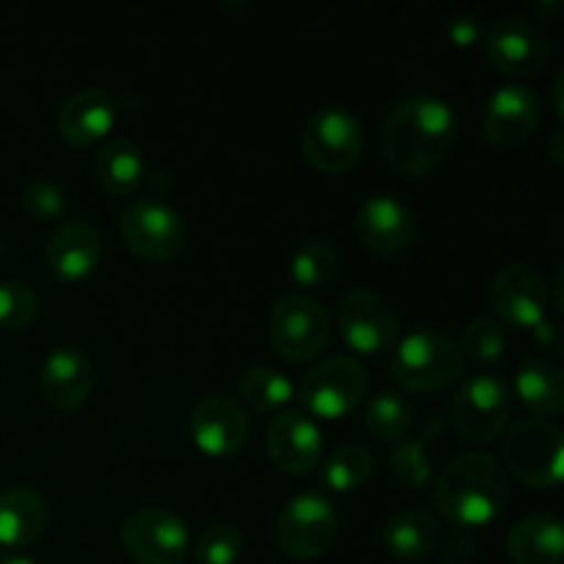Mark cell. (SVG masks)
<instances>
[{"label":"cell","instance_id":"obj_6","mask_svg":"<svg viewBox=\"0 0 564 564\" xmlns=\"http://www.w3.org/2000/svg\"><path fill=\"white\" fill-rule=\"evenodd\" d=\"M270 339L286 361H312L330 341L328 308L317 297L303 295V292L279 297L270 317Z\"/></svg>","mask_w":564,"mask_h":564},{"label":"cell","instance_id":"obj_10","mask_svg":"<svg viewBox=\"0 0 564 564\" xmlns=\"http://www.w3.org/2000/svg\"><path fill=\"white\" fill-rule=\"evenodd\" d=\"M336 538V510L323 494H301L284 505L275 521V543L290 560H317Z\"/></svg>","mask_w":564,"mask_h":564},{"label":"cell","instance_id":"obj_36","mask_svg":"<svg viewBox=\"0 0 564 564\" xmlns=\"http://www.w3.org/2000/svg\"><path fill=\"white\" fill-rule=\"evenodd\" d=\"M446 36L457 47H474V44L482 39V25H479V17L474 14H455L446 22Z\"/></svg>","mask_w":564,"mask_h":564},{"label":"cell","instance_id":"obj_38","mask_svg":"<svg viewBox=\"0 0 564 564\" xmlns=\"http://www.w3.org/2000/svg\"><path fill=\"white\" fill-rule=\"evenodd\" d=\"M560 94H562V72H560V75H556V80H554V113H556V119H562V99H560Z\"/></svg>","mask_w":564,"mask_h":564},{"label":"cell","instance_id":"obj_37","mask_svg":"<svg viewBox=\"0 0 564 564\" xmlns=\"http://www.w3.org/2000/svg\"><path fill=\"white\" fill-rule=\"evenodd\" d=\"M534 341H538L540 352H543V361L545 358H562V330H560V323L556 319H549L545 317L543 323L534 325Z\"/></svg>","mask_w":564,"mask_h":564},{"label":"cell","instance_id":"obj_14","mask_svg":"<svg viewBox=\"0 0 564 564\" xmlns=\"http://www.w3.org/2000/svg\"><path fill=\"white\" fill-rule=\"evenodd\" d=\"M339 330L345 345L361 356H380L397 339V317L372 290H352L339 303Z\"/></svg>","mask_w":564,"mask_h":564},{"label":"cell","instance_id":"obj_19","mask_svg":"<svg viewBox=\"0 0 564 564\" xmlns=\"http://www.w3.org/2000/svg\"><path fill=\"white\" fill-rule=\"evenodd\" d=\"M47 270L53 279L66 281H83L97 270L99 259H102V237H99L97 226L88 220H69L55 229V235L47 242Z\"/></svg>","mask_w":564,"mask_h":564},{"label":"cell","instance_id":"obj_1","mask_svg":"<svg viewBox=\"0 0 564 564\" xmlns=\"http://www.w3.org/2000/svg\"><path fill=\"white\" fill-rule=\"evenodd\" d=\"M457 141V116L449 102L413 94L389 110L380 132L383 158L397 174L422 180L433 174Z\"/></svg>","mask_w":564,"mask_h":564},{"label":"cell","instance_id":"obj_3","mask_svg":"<svg viewBox=\"0 0 564 564\" xmlns=\"http://www.w3.org/2000/svg\"><path fill=\"white\" fill-rule=\"evenodd\" d=\"M391 380L405 391H444L463 380L466 356L455 336L441 328H416L391 356Z\"/></svg>","mask_w":564,"mask_h":564},{"label":"cell","instance_id":"obj_39","mask_svg":"<svg viewBox=\"0 0 564 564\" xmlns=\"http://www.w3.org/2000/svg\"><path fill=\"white\" fill-rule=\"evenodd\" d=\"M0 564H36L28 556H17V554H0Z\"/></svg>","mask_w":564,"mask_h":564},{"label":"cell","instance_id":"obj_18","mask_svg":"<svg viewBox=\"0 0 564 564\" xmlns=\"http://www.w3.org/2000/svg\"><path fill=\"white\" fill-rule=\"evenodd\" d=\"M39 386L50 408L72 413L86 405L94 389V369L80 347L61 345L47 352L39 372Z\"/></svg>","mask_w":564,"mask_h":564},{"label":"cell","instance_id":"obj_35","mask_svg":"<svg viewBox=\"0 0 564 564\" xmlns=\"http://www.w3.org/2000/svg\"><path fill=\"white\" fill-rule=\"evenodd\" d=\"M22 209L28 213V218L39 220V224H55L66 213L64 191L47 180L31 182L22 193Z\"/></svg>","mask_w":564,"mask_h":564},{"label":"cell","instance_id":"obj_23","mask_svg":"<svg viewBox=\"0 0 564 564\" xmlns=\"http://www.w3.org/2000/svg\"><path fill=\"white\" fill-rule=\"evenodd\" d=\"M562 551V521L551 512H534L507 534V554L516 564H560Z\"/></svg>","mask_w":564,"mask_h":564},{"label":"cell","instance_id":"obj_2","mask_svg":"<svg viewBox=\"0 0 564 564\" xmlns=\"http://www.w3.org/2000/svg\"><path fill=\"white\" fill-rule=\"evenodd\" d=\"M510 479L505 466L488 452H463L452 457L435 482V507L460 529L488 527L505 512Z\"/></svg>","mask_w":564,"mask_h":564},{"label":"cell","instance_id":"obj_15","mask_svg":"<svg viewBox=\"0 0 564 564\" xmlns=\"http://www.w3.org/2000/svg\"><path fill=\"white\" fill-rule=\"evenodd\" d=\"M251 419L246 408L229 394H209L193 408L191 438L204 455L229 457L246 446Z\"/></svg>","mask_w":564,"mask_h":564},{"label":"cell","instance_id":"obj_11","mask_svg":"<svg viewBox=\"0 0 564 564\" xmlns=\"http://www.w3.org/2000/svg\"><path fill=\"white\" fill-rule=\"evenodd\" d=\"M364 149V132L356 116L339 105L319 108L303 130V152L308 163L323 174H345L358 163Z\"/></svg>","mask_w":564,"mask_h":564},{"label":"cell","instance_id":"obj_22","mask_svg":"<svg viewBox=\"0 0 564 564\" xmlns=\"http://www.w3.org/2000/svg\"><path fill=\"white\" fill-rule=\"evenodd\" d=\"M47 529V505L42 494L25 485L0 494V545L6 549H25L36 543Z\"/></svg>","mask_w":564,"mask_h":564},{"label":"cell","instance_id":"obj_30","mask_svg":"<svg viewBox=\"0 0 564 564\" xmlns=\"http://www.w3.org/2000/svg\"><path fill=\"white\" fill-rule=\"evenodd\" d=\"M240 397L257 411H275L295 397V386L273 367H251L240 378Z\"/></svg>","mask_w":564,"mask_h":564},{"label":"cell","instance_id":"obj_9","mask_svg":"<svg viewBox=\"0 0 564 564\" xmlns=\"http://www.w3.org/2000/svg\"><path fill=\"white\" fill-rule=\"evenodd\" d=\"M485 50L496 72L507 77H534L549 66L551 39L538 20L510 14L496 20L485 33Z\"/></svg>","mask_w":564,"mask_h":564},{"label":"cell","instance_id":"obj_5","mask_svg":"<svg viewBox=\"0 0 564 564\" xmlns=\"http://www.w3.org/2000/svg\"><path fill=\"white\" fill-rule=\"evenodd\" d=\"M512 413V391L499 375H471L452 400V424L466 444H494Z\"/></svg>","mask_w":564,"mask_h":564},{"label":"cell","instance_id":"obj_32","mask_svg":"<svg viewBox=\"0 0 564 564\" xmlns=\"http://www.w3.org/2000/svg\"><path fill=\"white\" fill-rule=\"evenodd\" d=\"M460 350L463 356L471 358L477 364H496L507 350L505 330L499 323H494L490 317H474L471 323L463 328L460 334Z\"/></svg>","mask_w":564,"mask_h":564},{"label":"cell","instance_id":"obj_28","mask_svg":"<svg viewBox=\"0 0 564 564\" xmlns=\"http://www.w3.org/2000/svg\"><path fill=\"white\" fill-rule=\"evenodd\" d=\"M441 430H444V424L435 419V422L424 424L422 433H419L416 438H405L394 446V452H391V471H394V477L400 479L405 488L416 490L427 485L430 474H433L427 446L438 438Z\"/></svg>","mask_w":564,"mask_h":564},{"label":"cell","instance_id":"obj_12","mask_svg":"<svg viewBox=\"0 0 564 564\" xmlns=\"http://www.w3.org/2000/svg\"><path fill=\"white\" fill-rule=\"evenodd\" d=\"M121 545L141 564H182L191 551L185 521L163 507H143L121 523Z\"/></svg>","mask_w":564,"mask_h":564},{"label":"cell","instance_id":"obj_33","mask_svg":"<svg viewBox=\"0 0 564 564\" xmlns=\"http://www.w3.org/2000/svg\"><path fill=\"white\" fill-rule=\"evenodd\" d=\"M242 551V532L235 523H213L202 532L193 549L196 564H235Z\"/></svg>","mask_w":564,"mask_h":564},{"label":"cell","instance_id":"obj_7","mask_svg":"<svg viewBox=\"0 0 564 564\" xmlns=\"http://www.w3.org/2000/svg\"><path fill=\"white\" fill-rule=\"evenodd\" d=\"M119 235L135 257L163 264L185 251L187 231L180 213L160 198H135L124 207Z\"/></svg>","mask_w":564,"mask_h":564},{"label":"cell","instance_id":"obj_26","mask_svg":"<svg viewBox=\"0 0 564 564\" xmlns=\"http://www.w3.org/2000/svg\"><path fill=\"white\" fill-rule=\"evenodd\" d=\"M97 180L110 196L124 198L141 185L143 180V158L141 149L130 138H110L97 154Z\"/></svg>","mask_w":564,"mask_h":564},{"label":"cell","instance_id":"obj_16","mask_svg":"<svg viewBox=\"0 0 564 564\" xmlns=\"http://www.w3.org/2000/svg\"><path fill=\"white\" fill-rule=\"evenodd\" d=\"M540 124V99L523 83L496 88L485 108V132L499 149H516L534 135Z\"/></svg>","mask_w":564,"mask_h":564},{"label":"cell","instance_id":"obj_20","mask_svg":"<svg viewBox=\"0 0 564 564\" xmlns=\"http://www.w3.org/2000/svg\"><path fill=\"white\" fill-rule=\"evenodd\" d=\"M268 452L286 474H308L323 455V435L306 413L286 411L268 430Z\"/></svg>","mask_w":564,"mask_h":564},{"label":"cell","instance_id":"obj_34","mask_svg":"<svg viewBox=\"0 0 564 564\" xmlns=\"http://www.w3.org/2000/svg\"><path fill=\"white\" fill-rule=\"evenodd\" d=\"M39 295L20 279L0 281V328L22 330L36 319Z\"/></svg>","mask_w":564,"mask_h":564},{"label":"cell","instance_id":"obj_25","mask_svg":"<svg viewBox=\"0 0 564 564\" xmlns=\"http://www.w3.org/2000/svg\"><path fill=\"white\" fill-rule=\"evenodd\" d=\"M516 394L538 419H554L564 411V375L556 364L527 358L516 372Z\"/></svg>","mask_w":564,"mask_h":564},{"label":"cell","instance_id":"obj_8","mask_svg":"<svg viewBox=\"0 0 564 564\" xmlns=\"http://www.w3.org/2000/svg\"><path fill=\"white\" fill-rule=\"evenodd\" d=\"M367 372L361 361L345 352L325 356L301 380V402L312 416L341 419L367 397Z\"/></svg>","mask_w":564,"mask_h":564},{"label":"cell","instance_id":"obj_31","mask_svg":"<svg viewBox=\"0 0 564 564\" xmlns=\"http://www.w3.org/2000/svg\"><path fill=\"white\" fill-rule=\"evenodd\" d=\"M336 268H339V257H336L334 248L328 242L312 240L301 248V251L292 257L290 275L297 286H323L334 279Z\"/></svg>","mask_w":564,"mask_h":564},{"label":"cell","instance_id":"obj_17","mask_svg":"<svg viewBox=\"0 0 564 564\" xmlns=\"http://www.w3.org/2000/svg\"><path fill=\"white\" fill-rule=\"evenodd\" d=\"M356 231L358 240L369 251L389 257V253H400L411 246L413 235H416V220H413L408 204L389 193H378L358 207Z\"/></svg>","mask_w":564,"mask_h":564},{"label":"cell","instance_id":"obj_29","mask_svg":"<svg viewBox=\"0 0 564 564\" xmlns=\"http://www.w3.org/2000/svg\"><path fill=\"white\" fill-rule=\"evenodd\" d=\"M375 471L372 452L364 444H341L336 446L323 463V482L336 494H350L364 488Z\"/></svg>","mask_w":564,"mask_h":564},{"label":"cell","instance_id":"obj_21","mask_svg":"<svg viewBox=\"0 0 564 564\" xmlns=\"http://www.w3.org/2000/svg\"><path fill=\"white\" fill-rule=\"evenodd\" d=\"M116 121V102L105 88L86 86L72 94L58 113V132L72 147L102 141Z\"/></svg>","mask_w":564,"mask_h":564},{"label":"cell","instance_id":"obj_13","mask_svg":"<svg viewBox=\"0 0 564 564\" xmlns=\"http://www.w3.org/2000/svg\"><path fill=\"white\" fill-rule=\"evenodd\" d=\"M490 308L510 328L532 330L549 317V284L527 262H512L496 273L488 292Z\"/></svg>","mask_w":564,"mask_h":564},{"label":"cell","instance_id":"obj_27","mask_svg":"<svg viewBox=\"0 0 564 564\" xmlns=\"http://www.w3.org/2000/svg\"><path fill=\"white\" fill-rule=\"evenodd\" d=\"M364 427L380 444L397 446L411 435L413 408L400 391H380L367 402L364 413Z\"/></svg>","mask_w":564,"mask_h":564},{"label":"cell","instance_id":"obj_4","mask_svg":"<svg viewBox=\"0 0 564 564\" xmlns=\"http://www.w3.org/2000/svg\"><path fill=\"white\" fill-rule=\"evenodd\" d=\"M505 460L527 488H556L562 482L564 433L545 419H521L507 430Z\"/></svg>","mask_w":564,"mask_h":564},{"label":"cell","instance_id":"obj_24","mask_svg":"<svg viewBox=\"0 0 564 564\" xmlns=\"http://www.w3.org/2000/svg\"><path fill=\"white\" fill-rule=\"evenodd\" d=\"M383 543L397 560H424L438 545V521L433 512L416 510V507L397 510L383 523Z\"/></svg>","mask_w":564,"mask_h":564}]
</instances>
